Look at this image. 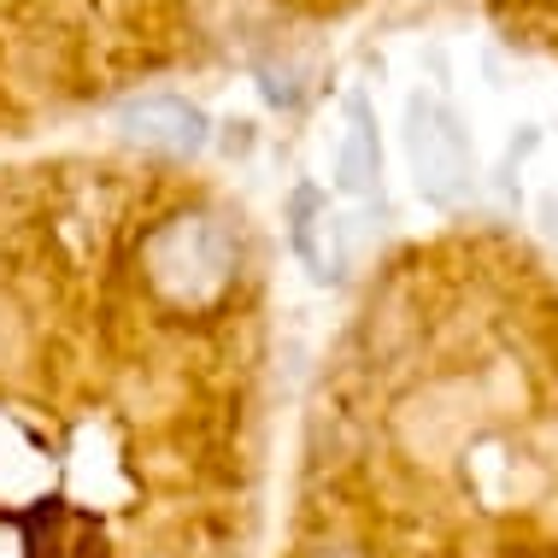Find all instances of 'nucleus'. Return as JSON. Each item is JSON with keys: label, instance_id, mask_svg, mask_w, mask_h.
Instances as JSON below:
<instances>
[{"label": "nucleus", "instance_id": "1", "mask_svg": "<svg viewBox=\"0 0 558 558\" xmlns=\"http://www.w3.org/2000/svg\"><path fill=\"white\" fill-rule=\"evenodd\" d=\"M147 277L171 306H206L235 277V235L223 218L183 213L147 241Z\"/></svg>", "mask_w": 558, "mask_h": 558}, {"label": "nucleus", "instance_id": "2", "mask_svg": "<svg viewBox=\"0 0 558 558\" xmlns=\"http://www.w3.org/2000/svg\"><path fill=\"white\" fill-rule=\"evenodd\" d=\"M412 165H417V189L429 201H452L464 183H471V135L459 130L441 100H412Z\"/></svg>", "mask_w": 558, "mask_h": 558}, {"label": "nucleus", "instance_id": "3", "mask_svg": "<svg viewBox=\"0 0 558 558\" xmlns=\"http://www.w3.org/2000/svg\"><path fill=\"white\" fill-rule=\"evenodd\" d=\"M118 124H124L130 142L154 147V154H201V142H206V112L189 107V100H177V95L130 100V107L118 112Z\"/></svg>", "mask_w": 558, "mask_h": 558}, {"label": "nucleus", "instance_id": "4", "mask_svg": "<svg viewBox=\"0 0 558 558\" xmlns=\"http://www.w3.org/2000/svg\"><path fill=\"white\" fill-rule=\"evenodd\" d=\"M376 177H383V154H376V130L365 100H353V130L341 142V189L347 194H376Z\"/></svg>", "mask_w": 558, "mask_h": 558}]
</instances>
